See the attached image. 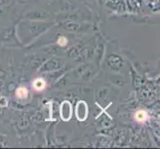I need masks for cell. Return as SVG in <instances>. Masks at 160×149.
Listing matches in <instances>:
<instances>
[{
	"label": "cell",
	"mask_w": 160,
	"mask_h": 149,
	"mask_svg": "<svg viewBox=\"0 0 160 149\" xmlns=\"http://www.w3.org/2000/svg\"><path fill=\"white\" fill-rule=\"evenodd\" d=\"M60 115L61 118L65 121H69L70 118L72 117V106L70 102L65 101L61 104V108H60Z\"/></svg>",
	"instance_id": "1"
},
{
	"label": "cell",
	"mask_w": 160,
	"mask_h": 149,
	"mask_svg": "<svg viewBox=\"0 0 160 149\" xmlns=\"http://www.w3.org/2000/svg\"><path fill=\"white\" fill-rule=\"evenodd\" d=\"M77 118L81 121H85L88 117V106L84 101H81L77 104V110H76Z\"/></svg>",
	"instance_id": "2"
}]
</instances>
